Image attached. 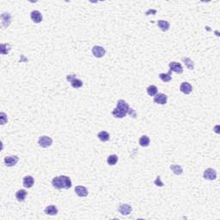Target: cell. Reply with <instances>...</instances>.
Returning a JSON list of instances; mask_svg holds the SVG:
<instances>
[{
    "mask_svg": "<svg viewBox=\"0 0 220 220\" xmlns=\"http://www.w3.org/2000/svg\"><path fill=\"white\" fill-rule=\"evenodd\" d=\"M52 185H53V187L54 188H56V189H62V188H64V184L62 182V180H61V178L60 176H57V177H54L53 179V181H52Z\"/></svg>",
    "mask_w": 220,
    "mask_h": 220,
    "instance_id": "13",
    "label": "cell"
},
{
    "mask_svg": "<svg viewBox=\"0 0 220 220\" xmlns=\"http://www.w3.org/2000/svg\"><path fill=\"white\" fill-rule=\"evenodd\" d=\"M130 111V107L128 103L124 100H119L117 102V106L112 111V114L115 118H124Z\"/></svg>",
    "mask_w": 220,
    "mask_h": 220,
    "instance_id": "1",
    "label": "cell"
},
{
    "mask_svg": "<svg viewBox=\"0 0 220 220\" xmlns=\"http://www.w3.org/2000/svg\"><path fill=\"white\" fill-rule=\"evenodd\" d=\"M182 61L184 62V64H186V66L188 67L189 70H193L194 68V63L193 62V60L189 58H183Z\"/></svg>",
    "mask_w": 220,
    "mask_h": 220,
    "instance_id": "24",
    "label": "cell"
},
{
    "mask_svg": "<svg viewBox=\"0 0 220 220\" xmlns=\"http://www.w3.org/2000/svg\"><path fill=\"white\" fill-rule=\"evenodd\" d=\"M92 54L96 58H102L106 54V50L101 46H95L92 48Z\"/></svg>",
    "mask_w": 220,
    "mask_h": 220,
    "instance_id": "3",
    "label": "cell"
},
{
    "mask_svg": "<svg viewBox=\"0 0 220 220\" xmlns=\"http://www.w3.org/2000/svg\"><path fill=\"white\" fill-rule=\"evenodd\" d=\"M107 162L109 165H112V166L115 165L117 163V162H118V156L116 155H111V156H109L107 157Z\"/></svg>",
    "mask_w": 220,
    "mask_h": 220,
    "instance_id": "26",
    "label": "cell"
},
{
    "mask_svg": "<svg viewBox=\"0 0 220 220\" xmlns=\"http://www.w3.org/2000/svg\"><path fill=\"white\" fill-rule=\"evenodd\" d=\"M140 145L142 147H147V146H149V145H150V139H149V137L146 136V135L141 136L140 139Z\"/></svg>",
    "mask_w": 220,
    "mask_h": 220,
    "instance_id": "22",
    "label": "cell"
},
{
    "mask_svg": "<svg viewBox=\"0 0 220 220\" xmlns=\"http://www.w3.org/2000/svg\"><path fill=\"white\" fill-rule=\"evenodd\" d=\"M0 50H1V54H7L9 53V51L11 50V46L9 44H2Z\"/></svg>",
    "mask_w": 220,
    "mask_h": 220,
    "instance_id": "27",
    "label": "cell"
},
{
    "mask_svg": "<svg viewBox=\"0 0 220 220\" xmlns=\"http://www.w3.org/2000/svg\"><path fill=\"white\" fill-rule=\"evenodd\" d=\"M22 183H23V186L25 188H32V186L34 185V179L31 176H25V177L23 178V182Z\"/></svg>",
    "mask_w": 220,
    "mask_h": 220,
    "instance_id": "14",
    "label": "cell"
},
{
    "mask_svg": "<svg viewBox=\"0 0 220 220\" xmlns=\"http://www.w3.org/2000/svg\"><path fill=\"white\" fill-rule=\"evenodd\" d=\"M0 121H1V125H5L8 121L7 115L5 113H0Z\"/></svg>",
    "mask_w": 220,
    "mask_h": 220,
    "instance_id": "28",
    "label": "cell"
},
{
    "mask_svg": "<svg viewBox=\"0 0 220 220\" xmlns=\"http://www.w3.org/2000/svg\"><path fill=\"white\" fill-rule=\"evenodd\" d=\"M60 178L62 180V182L64 184V189H69V188H71V181L70 177L66 176H60Z\"/></svg>",
    "mask_w": 220,
    "mask_h": 220,
    "instance_id": "18",
    "label": "cell"
},
{
    "mask_svg": "<svg viewBox=\"0 0 220 220\" xmlns=\"http://www.w3.org/2000/svg\"><path fill=\"white\" fill-rule=\"evenodd\" d=\"M2 19V27L5 28L10 25L11 21V16L9 13H3L1 16Z\"/></svg>",
    "mask_w": 220,
    "mask_h": 220,
    "instance_id": "12",
    "label": "cell"
},
{
    "mask_svg": "<svg viewBox=\"0 0 220 220\" xmlns=\"http://www.w3.org/2000/svg\"><path fill=\"white\" fill-rule=\"evenodd\" d=\"M5 163L6 166L8 167H12L15 166L16 163L19 161V158L17 156H6L5 158Z\"/></svg>",
    "mask_w": 220,
    "mask_h": 220,
    "instance_id": "8",
    "label": "cell"
},
{
    "mask_svg": "<svg viewBox=\"0 0 220 220\" xmlns=\"http://www.w3.org/2000/svg\"><path fill=\"white\" fill-rule=\"evenodd\" d=\"M26 196H27V192H26V190H24V189H20V190H18L17 192L16 193V199L18 200V201H24V199L26 198Z\"/></svg>",
    "mask_w": 220,
    "mask_h": 220,
    "instance_id": "17",
    "label": "cell"
},
{
    "mask_svg": "<svg viewBox=\"0 0 220 220\" xmlns=\"http://www.w3.org/2000/svg\"><path fill=\"white\" fill-rule=\"evenodd\" d=\"M38 144L42 148H48L50 147L53 144V140L48 136H42L38 140Z\"/></svg>",
    "mask_w": 220,
    "mask_h": 220,
    "instance_id": "2",
    "label": "cell"
},
{
    "mask_svg": "<svg viewBox=\"0 0 220 220\" xmlns=\"http://www.w3.org/2000/svg\"><path fill=\"white\" fill-rule=\"evenodd\" d=\"M147 93L150 97H155L157 94V88L155 85H150L147 88Z\"/></svg>",
    "mask_w": 220,
    "mask_h": 220,
    "instance_id": "25",
    "label": "cell"
},
{
    "mask_svg": "<svg viewBox=\"0 0 220 220\" xmlns=\"http://www.w3.org/2000/svg\"><path fill=\"white\" fill-rule=\"evenodd\" d=\"M167 100H168V97L163 93H158L154 97V102L156 104L164 105L167 103Z\"/></svg>",
    "mask_w": 220,
    "mask_h": 220,
    "instance_id": "6",
    "label": "cell"
},
{
    "mask_svg": "<svg viewBox=\"0 0 220 220\" xmlns=\"http://www.w3.org/2000/svg\"><path fill=\"white\" fill-rule=\"evenodd\" d=\"M203 176L205 180H209V181H213L217 178V172L215 171L213 169H206L204 171Z\"/></svg>",
    "mask_w": 220,
    "mask_h": 220,
    "instance_id": "4",
    "label": "cell"
},
{
    "mask_svg": "<svg viewBox=\"0 0 220 220\" xmlns=\"http://www.w3.org/2000/svg\"><path fill=\"white\" fill-rule=\"evenodd\" d=\"M171 73L172 71L169 70V71L167 74H165V73H161V74H159V77H160V79H161L163 82H165V83L169 82V81H171L172 79Z\"/></svg>",
    "mask_w": 220,
    "mask_h": 220,
    "instance_id": "23",
    "label": "cell"
},
{
    "mask_svg": "<svg viewBox=\"0 0 220 220\" xmlns=\"http://www.w3.org/2000/svg\"><path fill=\"white\" fill-rule=\"evenodd\" d=\"M97 137H98V139L101 140L102 142H107L109 140V134H108V133L106 132V131H102V132H100L98 135H97Z\"/></svg>",
    "mask_w": 220,
    "mask_h": 220,
    "instance_id": "21",
    "label": "cell"
},
{
    "mask_svg": "<svg viewBox=\"0 0 220 220\" xmlns=\"http://www.w3.org/2000/svg\"><path fill=\"white\" fill-rule=\"evenodd\" d=\"M133 211V207L128 204H121L119 206V212L120 214L124 215V216H127L129 215Z\"/></svg>",
    "mask_w": 220,
    "mask_h": 220,
    "instance_id": "7",
    "label": "cell"
},
{
    "mask_svg": "<svg viewBox=\"0 0 220 220\" xmlns=\"http://www.w3.org/2000/svg\"><path fill=\"white\" fill-rule=\"evenodd\" d=\"M180 90L185 95H189L193 90V87L188 82H183L180 86Z\"/></svg>",
    "mask_w": 220,
    "mask_h": 220,
    "instance_id": "9",
    "label": "cell"
},
{
    "mask_svg": "<svg viewBox=\"0 0 220 220\" xmlns=\"http://www.w3.org/2000/svg\"><path fill=\"white\" fill-rule=\"evenodd\" d=\"M45 213L50 216H54L58 214V208L54 205H50L46 207L45 209Z\"/></svg>",
    "mask_w": 220,
    "mask_h": 220,
    "instance_id": "15",
    "label": "cell"
},
{
    "mask_svg": "<svg viewBox=\"0 0 220 220\" xmlns=\"http://www.w3.org/2000/svg\"><path fill=\"white\" fill-rule=\"evenodd\" d=\"M169 69L171 71H174L176 73H178V74H182L183 72V67L182 64L180 63H177V62H170L169 64Z\"/></svg>",
    "mask_w": 220,
    "mask_h": 220,
    "instance_id": "5",
    "label": "cell"
},
{
    "mask_svg": "<svg viewBox=\"0 0 220 220\" xmlns=\"http://www.w3.org/2000/svg\"><path fill=\"white\" fill-rule=\"evenodd\" d=\"M157 25H158V27L161 28L162 31H163V32L168 31L169 29V27H170L169 22L167 21H164V20H159V21H157Z\"/></svg>",
    "mask_w": 220,
    "mask_h": 220,
    "instance_id": "16",
    "label": "cell"
},
{
    "mask_svg": "<svg viewBox=\"0 0 220 220\" xmlns=\"http://www.w3.org/2000/svg\"><path fill=\"white\" fill-rule=\"evenodd\" d=\"M155 185L157 187H163V182L161 181V177L160 176H157L156 179V181L154 182Z\"/></svg>",
    "mask_w": 220,
    "mask_h": 220,
    "instance_id": "29",
    "label": "cell"
},
{
    "mask_svg": "<svg viewBox=\"0 0 220 220\" xmlns=\"http://www.w3.org/2000/svg\"><path fill=\"white\" fill-rule=\"evenodd\" d=\"M30 17L34 23H40L42 21V15L39 11H33L30 14Z\"/></svg>",
    "mask_w": 220,
    "mask_h": 220,
    "instance_id": "10",
    "label": "cell"
},
{
    "mask_svg": "<svg viewBox=\"0 0 220 220\" xmlns=\"http://www.w3.org/2000/svg\"><path fill=\"white\" fill-rule=\"evenodd\" d=\"M75 192L79 197H86L89 194L88 189L83 186H77L75 188Z\"/></svg>",
    "mask_w": 220,
    "mask_h": 220,
    "instance_id": "11",
    "label": "cell"
},
{
    "mask_svg": "<svg viewBox=\"0 0 220 220\" xmlns=\"http://www.w3.org/2000/svg\"><path fill=\"white\" fill-rule=\"evenodd\" d=\"M70 83L71 84V86H72L74 89H78V88H81V87L83 86V82H82L80 79L77 78L76 76H74V77H72V79L70 81Z\"/></svg>",
    "mask_w": 220,
    "mask_h": 220,
    "instance_id": "19",
    "label": "cell"
},
{
    "mask_svg": "<svg viewBox=\"0 0 220 220\" xmlns=\"http://www.w3.org/2000/svg\"><path fill=\"white\" fill-rule=\"evenodd\" d=\"M170 169L172 170V172L175 174V175H182L183 172V169L182 167L180 166V165H177V164H172L170 165Z\"/></svg>",
    "mask_w": 220,
    "mask_h": 220,
    "instance_id": "20",
    "label": "cell"
}]
</instances>
